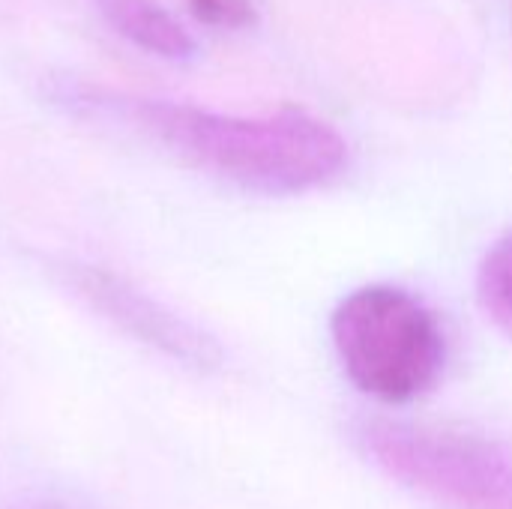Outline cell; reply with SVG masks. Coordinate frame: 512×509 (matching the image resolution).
Listing matches in <instances>:
<instances>
[{
    "instance_id": "obj_6",
    "label": "cell",
    "mask_w": 512,
    "mask_h": 509,
    "mask_svg": "<svg viewBox=\"0 0 512 509\" xmlns=\"http://www.w3.org/2000/svg\"><path fill=\"white\" fill-rule=\"evenodd\" d=\"M477 300L486 318L512 342V231L501 234L480 261Z\"/></svg>"
},
{
    "instance_id": "obj_4",
    "label": "cell",
    "mask_w": 512,
    "mask_h": 509,
    "mask_svg": "<svg viewBox=\"0 0 512 509\" xmlns=\"http://www.w3.org/2000/svg\"><path fill=\"white\" fill-rule=\"evenodd\" d=\"M72 288L96 312H102V318L114 321L123 333L135 336L138 342H147L186 366H216L219 351L210 342V336L198 333L192 324H186L138 288L126 285L123 279L105 270L78 267L72 270Z\"/></svg>"
},
{
    "instance_id": "obj_1",
    "label": "cell",
    "mask_w": 512,
    "mask_h": 509,
    "mask_svg": "<svg viewBox=\"0 0 512 509\" xmlns=\"http://www.w3.org/2000/svg\"><path fill=\"white\" fill-rule=\"evenodd\" d=\"M81 99L135 123L186 165L249 192L303 195L330 186L348 168L342 132L300 108L237 117L168 99H129L93 90Z\"/></svg>"
},
{
    "instance_id": "obj_5",
    "label": "cell",
    "mask_w": 512,
    "mask_h": 509,
    "mask_svg": "<svg viewBox=\"0 0 512 509\" xmlns=\"http://www.w3.org/2000/svg\"><path fill=\"white\" fill-rule=\"evenodd\" d=\"M102 18L132 45L162 60H192L195 36L156 0H93Z\"/></svg>"
},
{
    "instance_id": "obj_7",
    "label": "cell",
    "mask_w": 512,
    "mask_h": 509,
    "mask_svg": "<svg viewBox=\"0 0 512 509\" xmlns=\"http://www.w3.org/2000/svg\"><path fill=\"white\" fill-rule=\"evenodd\" d=\"M192 12L213 27L240 30L255 21V3L252 0H189Z\"/></svg>"
},
{
    "instance_id": "obj_2",
    "label": "cell",
    "mask_w": 512,
    "mask_h": 509,
    "mask_svg": "<svg viewBox=\"0 0 512 509\" xmlns=\"http://www.w3.org/2000/svg\"><path fill=\"white\" fill-rule=\"evenodd\" d=\"M330 336L348 381L384 405L417 402L447 366L438 315L399 285L375 282L351 291L330 318Z\"/></svg>"
},
{
    "instance_id": "obj_3",
    "label": "cell",
    "mask_w": 512,
    "mask_h": 509,
    "mask_svg": "<svg viewBox=\"0 0 512 509\" xmlns=\"http://www.w3.org/2000/svg\"><path fill=\"white\" fill-rule=\"evenodd\" d=\"M363 453L399 486L444 509H512V444L441 426L369 420Z\"/></svg>"
}]
</instances>
